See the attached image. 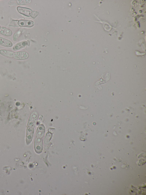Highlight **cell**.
I'll list each match as a JSON object with an SVG mask.
<instances>
[{
	"instance_id": "6da1fadb",
	"label": "cell",
	"mask_w": 146,
	"mask_h": 195,
	"mask_svg": "<svg viewBox=\"0 0 146 195\" xmlns=\"http://www.w3.org/2000/svg\"><path fill=\"white\" fill-rule=\"evenodd\" d=\"M34 149L36 153H40L43 149V141L41 138L36 137L34 142Z\"/></svg>"
},
{
	"instance_id": "7a4b0ae2",
	"label": "cell",
	"mask_w": 146,
	"mask_h": 195,
	"mask_svg": "<svg viewBox=\"0 0 146 195\" xmlns=\"http://www.w3.org/2000/svg\"><path fill=\"white\" fill-rule=\"evenodd\" d=\"M29 57V53L26 52L18 51L14 53L13 58L17 60H23L27 59Z\"/></svg>"
},
{
	"instance_id": "3957f363",
	"label": "cell",
	"mask_w": 146,
	"mask_h": 195,
	"mask_svg": "<svg viewBox=\"0 0 146 195\" xmlns=\"http://www.w3.org/2000/svg\"><path fill=\"white\" fill-rule=\"evenodd\" d=\"M38 118V113L36 112H34L31 114L28 122V126L34 128L35 126Z\"/></svg>"
},
{
	"instance_id": "277c9868",
	"label": "cell",
	"mask_w": 146,
	"mask_h": 195,
	"mask_svg": "<svg viewBox=\"0 0 146 195\" xmlns=\"http://www.w3.org/2000/svg\"><path fill=\"white\" fill-rule=\"evenodd\" d=\"M18 25L20 27L31 28L34 26V22L30 20L21 19L18 21Z\"/></svg>"
},
{
	"instance_id": "5b68a950",
	"label": "cell",
	"mask_w": 146,
	"mask_h": 195,
	"mask_svg": "<svg viewBox=\"0 0 146 195\" xmlns=\"http://www.w3.org/2000/svg\"><path fill=\"white\" fill-rule=\"evenodd\" d=\"M34 133V128H33L29 127L27 128L26 141V143L28 145H29L32 142V139H33Z\"/></svg>"
},
{
	"instance_id": "8992f818",
	"label": "cell",
	"mask_w": 146,
	"mask_h": 195,
	"mask_svg": "<svg viewBox=\"0 0 146 195\" xmlns=\"http://www.w3.org/2000/svg\"><path fill=\"white\" fill-rule=\"evenodd\" d=\"M17 9L19 13L28 17L31 16L32 10L30 8L22 7H18Z\"/></svg>"
},
{
	"instance_id": "52a82bcc",
	"label": "cell",
	"mask_w": 146,
	"mask_h": 195,
	"mask_svg": "<svg viewBox=\"0 0 146 195\" xmlns=\"http://www.w3.org/2000/svg\"><path fill=\"white\" fill-rule=\"evenodd\" d=\"M45 128L44 126L43 125H41L37 128L36 132V136L38 137L42 138L44 135Z\"/></svg>"
},
{
	"instance_id": "ba28073f",
	"label": "cell",
	"mask_w": 146,
	"mask_h": 195,
	"mask_svg": "<svg viewBox=\"0 0 146 195\" xmlns=\"http://www.w3.org/2000/svg\"><path fill=\"white\" fill-rule=\"evenodd\" d=\"M0 45L5 47H10L12 46V44L10 40L0 37Z\"/></svg>"
},
{
	"instance_id": "9c48e42d",
	"label": "cell",
	"mask_w": 146,
	"mask_h": 195,
	"mask_svg": "<svg viewBox=\"0 0 146 195\" xmlns=\"http://www.w3.org/2000/svg\"><path fill=\"white\" fill-rule=\"evenodd\" d=\"M0 33L3 36H10L12 34V32L11 30L8 28L5 27H2L0 30Z\"/></svg>"
},
{
	"instance_id": "30bf717a",
	"label": "cell",
	"mask_w": 146,
	"mask_h": 195,
	"mask_svg": "<svg viewBox=\"0 0 146 195\" xmlns=\"http://www.w3.org/2000/svg\"><path fill=\"white\" fill-rule=\"evenodd\" d=\"M14 53L13 51L6 49H1L0 50V54L2 56L10 58H13Z\"/></svg>"
},
{
	"instance_id": "8fae6325",
	"label": "cell",
	"mask_w": 146,
	"mask_h": 195,
	"mask_svg": "<svg viewBox=\"0 0 146 195\" xmlns=\"http://www.w3.org/2000/svg\"><path fill=\"white\" fill-rule=\"evenodd\" d=\"M28 44V42L26 41H23V42H20V43L17 44L15 45L13 47V50L14 51H17L19 49H22L25 47Z\"/></svg>"
},
{
	"instance_id": "7c38bea8",
	"label": "cell",
	"mask_w": 146,
	"mask_h": 195,
	"mask_svg": "<svg viewBox=\"0 0 146 195\" xmlns=\"http://www.w3.org/2000/svg\"><path fill=\"white\" fill-rule=\"evenodd\" d=\"M52 137V134L48 132L47 133V135H46L45 137V144H48L50 139H51Z\"/></svg>"
},
{
	"instance_id": "4fadbf2b",
	"label": "cell",
	"mask_w": 146,
	"mask_h": 195,
	"mask_svg": "<svg viewBox=\"0 0 146 195\" xmlns=\"http://www.w3.org/2000/svg\"><path fill=\"white\" fill-rule=\"evenodd\" d=\"M31 2V1H17V3L18 5H27V4L30 3Z\"/></svg>"
},
{
	"instance_id": "5bb4252c",
	"label": "cell",
	"mask_w": 146,
	"mask_h": 195,
	"mask_svg": "<svg viewBox=\"0 0 146 195\" xmlns=\"http://www.w3.org/2000/svg\"><path fill=\"white\" fill-rule=\"evenodd\" d=\"M18 21H19L12 20V22H11L10 25L11 26L14 27L19 26V25H18Z\"/></svg>"
},
{
	"instance_id": "9a60e30c",
	"label": "cell",
	"mask_w": 146,
	"mask_h": 195,
	"mask_svg": "<svg viewBox=\"0 0 146 195\" xmlns=\"http://www.w3.org/2000/svg\"><path fill=\"white\" fill-rule=\"evenodd\" d=\"M39 14V12H36V11H32L31 16L34 19Z\"/></svg>"
},
{
	"instance_id": "2e32d148",
	"label": "cell",
	"mask_w": 146,
	"mask_h": 195,
	"mask_svg": "<svg viewBox=\"0 0 146 195\" xmlns=\"http://www.w3.org/2000/svg\"><path fill=\"white\" fill-rule=\"evenodd\" d=\"M1 26H0V30H1Z\"/></svg>"
}]
</instances>
